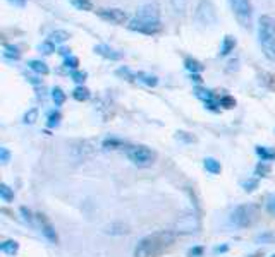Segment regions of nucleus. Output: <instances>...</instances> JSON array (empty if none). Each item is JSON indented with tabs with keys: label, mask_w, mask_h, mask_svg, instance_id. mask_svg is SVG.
Wrapping results in <instances>:
<instances>
[{
	"label": "nucleus",
	"mask_w": 275,
	"mask_h": 257,
	"mask_svg": "<svg viewBox=\"0 0 275 257\" xmlns=\"http://www.w3.org/2000/svg\"><path fill=\"white\" fill-rule=\"evenodd\" d=\"M127 28L134 33H141L146 36L159 35L162 31V19H160V5L157 2L145 4L138 9L136 14L129 19Z\"/></svg>",
	"instance_id": "1"
},
{
	"label": "nucleus",
	"mask_w": 275,
	"mask_h": 257,
	"mask_svg": "<svg viewBox=\"0 0 275 257\" xmlns=\"http://www.w3.org/2000/svg\"><path fill=\"white\" fill-rule=\"evenodd\" d=\"M176 242V233L172 232H157L146 235L138 242L134 249V257H159Z\"/></svg>",
	"instance_id": "2"
},
{
	"label": "nucleus",
	"mask_w": 275,
	"mask_h": 257,
	"mask_svg": "<svg viewBox=\"0 0 275 257\" xmlns=\"http://www.w3.org/2000/svg\"><path fill=\"white\" fill-rule=\"evenodd\" d=\"M258 43L265 59L275 60V18L263 14L258 19Z\"/></svg>",
	"instance_id": "3"
},
{
	"label": "nucleus",
	"mask_w": 275,
	"mask_h": 257,
	"mask_svg": "<svg viewBox=\"0 0 275 257\" xmlns=\"http://www.w3.org/2000/svg\"><path fill=\"white\" fill-rule=\"evenodd\" d=\"M258 219H260V209L254 204L237 206V208L230 213V223H232L234 226H237V228L253 226Z\"/></svg>",
	"instance_id": "4"
},
{
	"label": "nucleus",
	"mask_w": 275,
	"mask_h": 257,
	"mask_svg": "<svg viewBox=\"0 0 275 257\" xmlns=\"http://www.w3.org/2000/svg\"><path fill=\"white\" fill-rule=\"evenodd\" d=\"M194 22L201 28H212L217 24V11L213 0H198L194 9Z\"/></svg>",
	"instance_id": "5"
},
{
	"label": "nucleus",
	"mask_w": 275,
	"mask_h": 257,
	"mask_svg": "<svg viewBox=\"0 0 275 257\" xmlns=\"http://www.w3.org/2000/svg\"><path fill=\"white\" fill-rule=\"evenodd\" d=\"M230 11L243 28L250 29L253 22V4L251 0H229Z\"/></svg>",
	"instance_id": "6"
},
{
	"label": "nucleus",
	"mask_w": 275,
	"mask_h": 257,
	"mask_svg": "<svg viewBox=\"0 0 275 257\" xmlns=\"http://www.w3.org/2000/svg\"><path fill=\"white\" fill-rule=\"evenodd\" d=\"M127 158L133 161L136 167H152L155 163V151L146 146H133L127 150Z\"/></svg>",
	"instance_id": "7"
},
{
	"label": "nucleus",
	"mask_w": 275,
	"mask_h": 257,
	"mask_svg": "<svg viewBox=\"0 0 275 257\" xmlns=\"http://www.w3.org/2000/svg\"><path fill=\"white\" fill-rule=\"evenodd\" d=\"M96 16L100 19L107 22H112V24H124V22H129V16H127L126 11L122 9H115V7H110V9H98L96 11Z\"/></svg>",
	"instance_id": "8"
},
{
	"label": "nucleus",
	"mask_w": 275,
	"mask_h": 257,
	"mask_svg": "<svg viewBox=\"0 0 275 257\" xmlns=\"http://www.w3.org/2000/svg\"><path fill=\"white\" fill-rule=\"evenodd\" d=\"M36 219H38V225H40V230H42V235L45 236L50 243H59V235H57L55 226L50 223V219L46 218L45 214H42V213H40V214H36Z\"/></svg>",
	"instance_id": "9"
},
{
	"label": "nucleus",
	"mask_w": 275,
	"mask_h": 257,
	"mask_svg": "<svg viewBox=\"0 0 275 257\" xmlns=\"http://www.w3.org/2000/svg\"><path fill=\"white\" fill-rule=\"evenodd\" d=\"M95 53L96 55H100V57H103V59H107V60H120L122 59V53L120 52H117V50H114L112 46H109V45H105V43H100V45H95Z\"/></svg>",
	"instance_id": "10"
},
{
	"label": "nucleus",
	"mask_w": 275,
	"mask_h": 257,
	"mask_svg": "<svg viewBox=\"0 0 275 257\" xmlns=\"http://www.w3.org/2000/svg\"><path fill=\"white\" fill-rule=\"evenodd\" d=\"M236 38L230 35H226L222 38V43H220V50H219V55L220 57H227L230 52H234V48H236Z\"/></svg>",
	"instance_id": "11"
},
{
	"label": "nucleus",
	"mask_w": 275,
	"mask_h": 257,
	"mask_svg": "<svg viewBox=\"0 0 275 257\" xmlns=\"http://www.w3.org/2000/svg\"><path fill=\"white\" fill-rule=\"evenodd\" d=\"M184 67H186V70H189L191 74H200L203 72V64L200 62L198 59H194V57H186L184 59Z\"/></svg>",
	"instance_id": "12"
},
{
	"label": "nucleus",
	"mask_w": 275,
	"mask_h": 257,
	"mask_svg": "<svg viewBox=\"0 0 275 257\" xmlns=\"http://www.w3.org/2000/svg\"><path fill=\"white\" fill-rule=\"evenodd\" d=\"M28 67L33 70V72L40 74V76H46V74L50 72L48 65H46V64L43 62V60H38V59H33V60H29V62H28Z\"/></svg>",
	"instance_id": "13"
},
{
	"label": "nucleus",
	"mask_w": 275,
	"mask_h": 257,
	"mask_svg": "<svg viewBox=\"0 0 275 257\" xmlns=\"http://www.w3.org/2000/svg\"><path fill=\"white\" fill-rule=\"evenodd\" d=\"M4 57L9 60H19L21 59V50L18 45H12V43H4Z\"/></svg>",
	"instance_id": "14"
},
{
	"label": "nucleus",
	"mask_w": 275,
	"mask_h": 257,
	"mask_svg": "<svg viewBox=\"0 0 275 257\" xmlns=\"http://www.w3.org/2000/svg\"><path fill=\"white\" fill-rule=\"evenodd\" d=\"M136 79L139 81V83L145 84V86H148V87H155L157 84H159V77L153 76V74H150V72H138Z\"/></svg>",
	"instance_id": "15"
},
{
	"label": "nucleus",
	"mask_w": 275,
	"mask_h": 257,
	"mask_svg": "<svg viewBox=\"0 0 275 257\" xmlns=\"http://www.w3.org/2000/svg\"><path fill=\"white\" fill-rule=\"evenodd\" d=\"M203 167H205V170L210 171L212 175H219L220 171H222V165H220V161H217L215 158H205Z\"/></svg>",
	"instance_id": "16"
},
{
	"label": "nucleus",
	"mask_w": 275,
	"mask_h": 257,
	"mask_svg": "<svg viewBox=\"0 0 275 257\" xmlns=\"http://www.w3.org/2000/svg\"><path fill=\"white\" fill-rule=\"evenodd\" d=\"M69 38H71V35L67 31H64V29H55V31H52L48 35V40H52L55 45H60V43L67 42Z\"/></svg>",
	"instance_id": "17"
},
{
	"label": "nucleus",
	"mask_w": 275,
	"mask_h": 257,
	"mask_svg": "<svg viewBox=\"0 0 275 257\" xmlns=\"http://www.w3.org/2000/svg\"><path fill=\"white\" fill-rule=\"evenodd\" d=\"M0 250L4 254H9V256H14L19 250V243L16 240H5L4 243H0Z\"/></svg>",
	"instance_id": "18"
},
{
	"label": "nucleus",
	"mask_w": 275,
	"mask_h": 257,
	"mask_svg": "<svg viewBox=\"0 0 275 257\" xmlns=\"http://www.w3.org/2000/svg\"><path fill=\"white\" fill-rule=\"evenodd\" d=\"M90 96H92V93H90V89L85 86H76L74 91H72V98H74L76 101H86V100H90Z\"/></svg>",
	"instance_id": "19"
},
{
	"label": "nucleus",
	"mask_w": 275,
	"mask_h": 257,
	"mask_svg": "<svg viewBox=\"0 0 275 257\" xmlns=\"http://www.w3.org/2000/svg\"><path fill=\"white\" fill-rule=\"evenodd\" d=\"M256 154L261 158V161H270L275 160V151L265 146H256Z\"/></svg>",
	"instance_id": "20"
},
{
	"label": "nucleus",
	"mask_w": 275,
	"mask_h": 257,
	"mask_svg": "<svg viewBox=\"0 0 275 257\" xmlns=\"http://www.w3.org/2000/svg\"><path fill=\"white\" fill-rule=\"evenodd\" d=\"M194 94H196V98H200V100H203V103H206V101L215 100V94H213V91H210V89H203V87H200V86H198L196 89H194Z\"/></svg>",
	"instance_id": "21"
},
{
	"label": "nucleus",
	"mask_w": 275,
	"mask_h": 257,
	"mask_svg": "<svg viewBox=\"0 0 275 257\" xmlns=\"http://www.w3.org/2000/svg\"><path fill=\"white\" fill-rule=\"evenodd\" d=\"M72 7H76L78 11H93V2L92 0H69Z\"/></svg>",
	"instance_id": "22"
},
{
	"label": "nucleus",
	"mask_w": 275,
	"mask_h": 257,
	"mask_svg": "<svg viewBox=\"0 0 275 257\" xmlns=\"http://www.w3.org/2000/svg\"><path fill=\"white\" fill-rule=\"evenodd\" d=\"M60 120H62V113H60L59 110H52L48 113V117H46V125H48L50 128H53L60 124Z\"/></svg>",
	"instance_id": "23"
},
{
	"label": "nucleus",
	"mask_w": 275,
	"mask_h": 257,
	"mask_svg": "<svg viewBox=\"0 0 275 257\" xmlns=\"http://www.w3.org/2000/svg\"><path fill=\"white\" fill-rule=\"evenodd\" d=\"M102 148L105 151L109 150H119V148H124V143L120 139H115V137H109L102 143Z\"/></svg>",
	"instance_id": "24"
},
{
	"label": "nucleus",
	"mask_w": 275,
	"mask_h": 257,
	"mask_svg": "<svg viewBox=\"0 0 275 257\" xmlns=\"http://www.w3.org/2000/svg\"><path fill=\"white\" fill-rule=\"evenodd\" d=\"M66 93L62 91V87H53L52 89V100H53V103L57 105V107H60V105H64L66 103Z\"/></svg>",
	"instance_id": "25"
},
{
	"label": "nucleus",
	"mask_w": 275,
	"mask_h": 257,
	"mask_svg": "<svg viewBox=\"0 0 275 257\" xmlns=\"http://www.w3.org/2000/svg\"><path fill=\"white\" fill-rule=\"evenodd\" d=\"M0 197L4 199L5 202H11L14 201V191H12L9 185L5 184H0Z\"/></svg>",
	"instance_id": "26"
},
{
	"label": "nucleus",
	"mask_w": 275,
	"mask_h": 257,
	"mask_svg": "<svg viewBox=\"0 0 275 257\" xmlns=\"http://www.w3.org/2000/svg\"><path fill=\"white\" fill-rule=\"evenodd\" d=\"M38 50L43 53V55H52V53L55 52V43H53L52 40H45V42L40 43Z\"/></svg>",
	"instance_id": "27"
},
{
	"label": "nucleus",
	"mask_w": 275,
	"mask_h": 257,
	"mask_svg": "<svg viewBox=\"0 0 275 257\" xmlns=\"http://www.w3.org/2000/svg\"><path fill=\"white\" fill-rule=\"evenodd\" d=\"M115 74L119 77H122V79H126V81H134V79H136V74H134L129 67H124V65L119 67V69L115 70Z\"/></svg>",
	"instance_id": "28"
},
{
	"label": "nucleus",
	"mask_w": 275,
	"mask_h": 257,
	"mask_svg": "<svg viewBox=\"0 0 275 257\" xmlns=\"http://www.w3.org/2000/svg\"><path fill=\"white\" fill-rule=\"evenodd\" d=\"M256 243H275V232H263L256 235Z\"/></svg>",
	"instance_id": "29"
},
{
	"label": "nucleus",
	"mask_w": 275,
	"mask_h": 257,
	"mask_svg": "<svg viewBox=\"0 0 275 257\" xmlns=\"http://www.w3.org/2000/svg\"><path fill=\"white\" fill-rule=\"evenodd\" d=\"M270 165L267 163V161H260V163L256 165V168H254V175L256 177H267L268 173H270Z\"/></svg>",
	"instance_id": "30"
},
{
	"label": "nucleus",
	"mask_w": 275,
	"mask_h": 257,
	"mask_svg": "<svg viewBox=\"0 0 275 257\" xmlns=\"http://www.w3.org/2000/svg\"><path fill=\"white\" fill-rule=\"evenodd\" d=\"M64 67L69 70H78L79 67V59L76 55H69L64 59Z\"/></svg>",
	"instance_id": "31"
},
{
	"label": "nucleus",
	"mask_w": 275,
	"mask_h": 257,
	"mask_svg": "<svg viewBox=\"0 0 275 257\" xmlns=\"http://www.w3.org/2000/svg\"><path fill=\"white\" fill-rule=\"evenodd\" d=\"M219 105L222 108H226V110H230V108L236 107V100H234V96H229V94H224L222 98H219Z\"/></svg>",
	"instance_id": "32"
},
{
	"label": "nucleus",
	"mask_w": 275,
	"mask_h": 257,
	"mask_svg": "<svg viewBox=\"0 0 275 257\" xmlns=\"http://www.w3.org/2000/svg\"><path fill=\"white\" fill-rule=\"evenodd\" d=\"M187 2L189 0H170V5H172V9L177 14H184V11L187 7Z\"/></svg>",
	"instance_id": "33"
},
{
	"label": "nucleus",
	"mask_w": 275,
	"mask_h": 257,
	"mask_svg": "<svg viewBox=\"0 0 275 257\" xmlns=\"http://www.w3.org/2000/svg\"><path fill=\"white\" fill-rule=\"evenodd\" d=\"M86 76H88V74L85 72V70H71V79L74 81V83H78L79 86H83V83H85L86 81Z\"/></svg>",
	"instance_id": "34"
},
{
	"label": "nucleus",
	"mask_w": 275,
	"mask_h": 257,
	"mask_svg": "<svg viewBox=\"0 0 275 257\" xmlns=\"http://www.w3.org/2000/svg\"><path fill=\"white\" fill-rule=\"evenodd\" d=\"M241 185H243V189L246 192H253L254 189H258V178H248Z\"/></svg>",
	"instance_id": "35"
},
{
	"label": "nucleus",
	"mask_w": 275,
	"mask_h": 257,
	"mask_svg": "<svg viewBox=\"0 0 275 257\" xmlns=\"http://www.w3.org/2000/svg\"><path fill=\"white\" fill-rule=\"evenodd\" d=\"M203 252H205L203 247L196 245V247H193V249L187 250V257H201V256H203Z\"/></svg>",
	"instance_id": "36"
},
{
	"label": "nucleus",
	"mask_w": 275,
	"mask_h": 257,
	"mask_svg": "<svg viewBox=\"0 0 275 257\" xmlns=\"http://www.w3.org/2000/svg\"><path fill=\"white\" fill-rule=\"evenodd\" d=\"M36 117H38V110L33 108V110H29L28 113L24 115V124H33V122L36 120Z\"/></svg>",
	"instance_id": "37"
},
{
	"label": "nucleus",
	"mask_w": 275,
	"mask_h": 257,
	"mask_svg": "<svg viewBox=\"0 0 275 257\" xmlns=\"http://www.w3.org/2000/svg\"><path fill=\"white\" fill-rule=\"evenodd\" d=\"M267 211L270 213L272 216H275V195H270L267 199Z\"/></svg>",
	"instance_id": "38"
},
{
	"label": "nucleus",
	"mask_w": 275,
	"mask_h": 257,
	"mask_svg": "<svg viewBox=\"0 0 275 257\" xmlns=\"http://www.w3.org/2000/svg\"><path fill=\"white\" fill-rule=\"evenodd\" d=\"M11 160V153H9L7 148H0V161L2 163H7V161Z\"/></svg>",
	"instance_id": "39"
},
{
	"label": "nucleus",
	"mask_w": 275,
	"mask_h": 257,
	"mask_svg": "<svg viewBox=\"0 0 275 257\" xmlns=\"http://www.w3.org/2000/svg\"><path fill=\"white\" fill-rule=\"evenodd\" d=\"M177 139H183L184 143H194V141H196V137L189 136L187 132H177Z\"/></svg>",
	"instance_id": "40"
},
{
	"label": "nucleus",
	"mask_w": 275,
	"mask_h": 257,
	"mask_svg": "<svg viewBox=\"0 0 275 257\" xmlns=\"http://www.w3.org/2000/svg\"><path fill=\"white\" fill-rule=\"evenodd\" d=\"M21 213H23V218H24V221H28L29 225H31V223H33V216H31V211H29L28 208H24V206H23V208H21Z\"/></svg>",
	"instance_id": "41"
},
{
	"label": "nucleus",
	"mask_w": 275,
	"mask_h": 257,
	"mask_svg": "<svg viewBox=\"0 0 275 257\" xmlns=\"http://www.w3.org/2000/svg\"><path fill=\"white\" fill-rule=\"evenodd\" d=\"M227 250H229L227 245H217L215 249H213V254H224V252H227Z\"/></svg>",
	"instance_id": "42"
},
{
	"label": "nucleus",
	"mask_w": 275,
	"mask_h": 257,
	"mask_svg": "<svg viewBox=\"0 0 275 257\" xmlns=\"http://www.w3.org/2000/svg\"><path fill=\"white\" fill-rule=\"evenodd\" d=\"M7 2H11L14 7H24L26 5V0H7Z\"/></svg>",
	"instance_id": "43"
},
{
	"label": "nucleus",
	"mask_w": 275,
	"mask_h": 257,
	"mask_svg": "<svg viewBox=\"0 0 275 257\" xmlns=\"http://www.w3.org/2000/svg\"><path fill=\"white\" fill-rule=\"evenodd\" d=\"M59 53L64 57V59H66V57H69V55H72V53H71V50H69V48H66V46H60V48H59Z\"/></svg>",
	"instance_id": "44"
},
{
	"label": "nucleus",
	"mask_w": 275,
	"mask_h": 257,
	"mask_svg": "<svg viewBox=\"0 0 275 257\" xmlns=\"http://www.w3.org/2000/svg\"><path fill=\"white\" fill-rule=\"evenodd\" d=\"M191 81H194L196 84H201V81H203V79H201L200 74H191Z\"/></svg>",
	"instance_id": "45"
},
{
	"label": "nucleus",
	"mask_w": 275,
	"mask_h": 257,
	"mask_svg": "<svg viewBox=\"0 0 275 257\" xmlns=\"http://www.w3.org/2000/svg\"><path fill=\"white\" fill-rule=\"evenodd\" d=\"M28 81H29V83H31V84H40V83H42V81L36 79V77H28Z\"/></svg>",
	"instance_id": "46"
},
{
	"label": "nucleus",
	"mask_w": 275,
	"mask_h": 257,
	"mask_svg": "<svg viewBox=\"0 0 275 257\" xmlns=\"http://www.w3.org/2000/svg\"><path fill=\"white\" fill-rule=\"evenodd\" d=\"M250 257H263V254H261V252H254V254H251Z\"/></svg>",
	"instance_id": "47"
},
{
	"label": "nucleus",
	"mask_w": 275,
	"mask_h": 257,
	"mask_svg": "<svg viewBox=\"0 0 275 257\" xmlns=\"http://www.w3.org/2000/svg\"><path fill=\"white\" fill-rule=\"evenodd\" d=\"M270 257H275V254H274V256H270Z\"/></svg>",
	"instance_id": "48"
}]
</instances>
